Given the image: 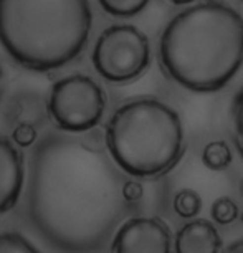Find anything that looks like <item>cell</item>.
<instances>
[{"instance_id": "4", "label": "cell", "mask_w": 243, "mask_h": 253, "mask_svg": "<svg viewBox=\"0 0 243 253\" xmlns=\"http://www.w3.org/2000/svg\"><path fill=\"white\" fill-rule=\"evenodd\" d=\"M106 146L122 172L154 179L172 170L184 156V126L177 111L157 98H134L106 124Z\"/></svg>"}, {"instance_id": "1", "label": "cell", "mask_w": 243, "mask_h": 253, "mask_svg": "<svg viewBox=\"0 0 243 253\" xmlns=\"http://www.w3.org/2000/svg\"><path fill=\"white\" fill-rule=\"evenodd\" d=\"M129 179L81 137H41L28 161L27 212L40 237L61 253H103L136 205Z\"/></svg>"}, {"instance_id": "21", "label": "cell", "mask_w": 243, "mask_h": 253, "mask_svg": "<svg viewBox=\"0 0 243 253\" xmlns=\"http://www.w3.org/2000/svg\"><path fill=\"white\" fill-rule=\"evenodd\" d=\"M242 220H243V213H242Z\"/></svg>"}, {"instance_id": "16", "label": "cell", "mask_w": 243, "mask_h": 253, "mask_svg": "<svg viewBox=\"0 0 243 253\" xmlns=\"http://www.w3.org/2000/svg\"><path fill=\"white\" fill-rule=\"evenodd\" d=\"M13 141L17 142L18 146L22 147H27L35 142L37 139V131L35 127L32 126V124H22V126H18L15 131H13Z\"/></svg>"}, {"instance_id": "8", "label": "cell", "mask_w": 243, "mask_h": 253, "mask_svg": "<svg viewBox=\"0 0 243 253\" xmlns=\"http://www.w3.org/2000/svg\"><path fill=\"white\" fill-rule=\"evenodd\" d=\"M25 170L20 152L12 141L0 136V213H5L20 199Z\"/></svg>"}, {"instance_id": "17", "label": "cell", "mask_w": 243, "mask_h": 253, "mask_svg": "<svg viewBox=\"0 0 243 253\" xmlns=\"http://www.w3.org/2000/svg\"><path fill=\"white\" fill-rule=\"evenodd\" d=\"M223 253H243V238L235 242V243H232V245L228 247Z\"/></svg>"}, {"instance_id": "18", "label": "cell", "mask_w": 243, "mask_h": 253, "mask_svg": "<svg viewBox=\"0 0 243 253\" xmlns=\"http://www.w3.org/2000/svg\"><path fill=\"white\" fill-rule=\"evenodd\" d=\"M169 2H172L174 5H190L195 0H169Z\"/></svg>"}, {"instance_id": "2", "label": "cell", "mask_w": 243, "mask_h": 253, "mask_svg": "<svg viewBox=\"0 0 243 253\" xmlns=\"http://www.w3.org/2000/svg\"><path fill=\"white\" fill-rule=\"evenodd\" d=\"M159 60L165 73L189 91L225 88L243 65V17L218 0L190 5L164 28Z\"/></svg>"}, {"instance_id": "15", "label": "cell", "mask_w": 243, "mask_h": 253, "mask_svg": "<svg viewBox=\"0 0 243 253\" xmlns=\"http://www.w3.org/2000/svg\"><path fill=\"white\" fill-rule=\"evenodd\" d=\"M232 118H233V137H235V146L240 156L243 157V86L237 93L233 99L232 108Z\"/></svg>"}, {"instance_id": "14", "label": "cell", "mask_w": 243, "mask_h": 253, "mask_svg": "<svg viewBox=\"0 0 243 253\" xmlns=\"http://www.w3.org/2000/svg\"><path fill=\"white\" fill-rule=\"evenodd\" d=\"M212 218L217 223L228 225L238 218V207L230 197H220L217 199L212 205Z\"/></svg>"}, {"instance_id": "6", "label": "cell", "mask_w": 243, "mask_h": 253, "mask_svg": "<svg viewBox=\"0 0 243 253\" xmlns=\"http://www.w3.org/2000/svg\"><path fill=\"white\" fill-rule=\"evenodd\" d=\"M106 96L94 80L84 75H71L56 81L48 99V113L61 131L83 132L101 121Z\"/></svg>"}, {"instance_id": "11", "label": "cell", "mask_w": 243, "mask_h": 253, "mask_svg": "<svg viewBox=\"0 0 243 253\" xmlns=\"http://www.w3.org/2000/svg\"><path fill=\"white\" fill-rule=\"evenodd\" d=\"M99 5L109 15L119 18H129L141 13L149 5L151 0H98Z\"/></svg>"}, {"instance_id": "3", "label": "cell", "mask_w": 243, "mask_h": 253, "mask_svg": "<svg viewBox=\"0 0 243 253\" xmlns=\"http://www.w3.org/2000/svg\"><path fill=\"white\" fill-rule=\"evenodd\" d=\"M91 22L88 0H0V45L27 70H58L84 48Z\"/></svg>"}, {"instance_id": "12", "label": "cell", "mask_w": 243, "mask_h": 253, "mask_svg": "<svg viewBox=\"0 0 243 253\" xmlns=\"http://www.w3.org/2000/svg\"><path fill=\"white\" fill-rule=\"evenodd\" d=\"M174 210L182 218H194L202 210V197L192 189H182L174 197Z\"/></svg>"}, {"instance_id": "7", "label": "cell", "mask_w": 243, "mask_h": 253, "mask_svg": "<svg viewBox=\"0 0 243 253\" xmlns=\"http://www.w3.org/2000/svg\"><path fill=\"white\" fill-rule=\"evenodd\" d=\"M113 253H170V230L157 217H132L113 238Z\"/></svg>"}, {"instance_id": "9", "label": "cell", "mask_w": 243, "mask_h": 253, "mask_svg": "<svg viewBox=\"0 0 243 253\" xmlns=\"http://www.w3.org/2000/svg\"><path fill=\"white\" fill-rule=\"evenodd\" d=\"M222 238L212 222L195 218L175 237V253H220Z\"/></svg>"}, {"instance_id": "20", "label": "cell", "mask_w": 243, "mask_h": 253, "mask_svg": "<svg viewBox=\"0 0 243 253\" xmlns=\"http://www.w3.org/2000/svg\"><path fill=\"white\" fill-rule=\"evenodd\" d=\"M0 83H2V71H0Z\"/></svg>"}, {"instance_id": "5", "label": "cell", "mask_w": 243, "mask_h": 253, "mask_svg": "<svg viewBox=\"0 0 243 253\" xmlns=\"http://www.w3.org/2000/svg\"><path fill=\"white\" fill-rule=\"evenodd\" d=\"M91 60L104 80L126 83L141 76L149 66V40L134 25H113L98 37Z\"/></svg>"}, {"instance_id": "19", "label": "cell", "mask_w": 243, "mask_h": 253, "mask_svg": "<svg viewBox=\"0 0 243 253\" xmlns=\"http://www.w3.org/2000/svg\"><path fill=\"white\" fill-rule=\"evenodd\" d=\"M240 190H242V194H243V180H242V184H240Z\"/></svg>"}, {"instance_id": "10", "label": "cell", "mask_w": 243, "mask_h": 253, "mask_svg": "<svg viewBox=\"0 0 243 253\" xmlns=\"http://www.w3.org/2000/svg\"><path fill=\"white\" fill-rule=\"evenodd\" d=\"M202 162L210 170H225L232 164V152L225 141H210L202 151Z\"/></svg>"}, {"instance_id": "13", "label": "cell", "mask_w": 243, "mask_h": 253, "mask_svg": "<svg viewBox=\"0 0 243 253\" xmlns=\"http://www.w3.org/2000/svg\"><path fill=\"white\" fill-rule=\"evenodd\" d=\"M0 253H41L30 240L15 232L0 235Z\"/></svg>"}]
</instances>
